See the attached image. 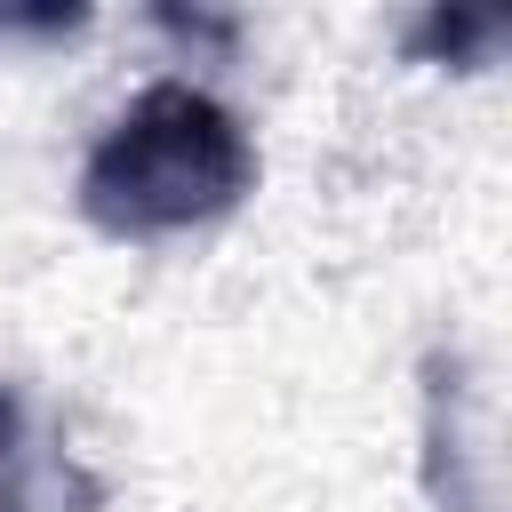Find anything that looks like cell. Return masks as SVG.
<instances>
[{"label": "cell", "instance_id": "6da1fadb", "mask_svg": "<svg viewBox=\"0 0 512 512\" xmlns=\"http://www.w3.org/2000/svg\"><path fill=\"white\" fill-rule=\"evenodd\" d=\"M256 184L248 128L192 80L144 88L80 160V208L112 240H176L240 208Z\"/></svg>", "mask_w": 512, "mask_h": 512}, {"label": "cell", "instance_id": "7a4b0ae2", "mask_svg": "<svg viewBox=\"0 0 512 512\" xmlns=\"http://www.w3.org/2000/svg\"><path fill=\"white\" fill-rule=\"evenodd\" d=\"M0 512H32V472H24V408L0 392Z\"/></svg>", "mask_w": 512, "mask_h": 512}]
</instances>
